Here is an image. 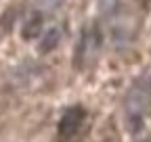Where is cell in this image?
Instances as JSON below:
<instances>
[{
  "mask_svg": "<svg viewBox=\"0 0 151 142\" xmlns=\"http://www.w3.org/2000/svg\"><path fill=\"white\" fill-rule=\"evenodd\" d=\"M151 113V71L130 84L124 96V121L130 132H139Z\"/></svg>",
  "mask_w": 151,
  "mask_h": 142,
  "instance_id": "1",
  "label": "cell"
},
{
  "mask_svg": "<svg viewBox=\"0 0 151 142\" xmlns=\"http://www.w3.org/2000/svg\"><path fill=\"white\" fill-rule=\"evenodd\" d=\"M86 126V111L82 107H71L59 121V136L57 142H78Z\"/></svg>",
  "mask_w": 151,
  "mask_h": 142,
  "instance_id": "2",
  "label": "cell"
},
{
  "mask_svg": "<svg viewBox=\"0 0 151 142\" xmlns=\"http://www.w3.org/2000/svg\"><path fill=\"white\" fill-rule=\"evenodd\" d=\"M101 50V33L97 27H86L80 36L78 42V50H76V61L80 65H90L97 59Z\"/></svg>",
  "mask_w": 151,
  "mask_h": 142,
  "instance_id": "3",
  "label": "cell"
},
{
  "mask_svg": "<svg viewBox=\"0 0 151 142\" xmlns=\"http://www.w3.org/2000/svg\"><path fill=\"white\" fill-rule=\"evenodd\" d=\"M118 4H120V0H99V13L101 17H109L118 11Z\"/></svg>",
  "mask_w": 151,
  "mask_h": 142,
  "instance_id": "4",
  "label": "cell"
},
{
  "mask_svg": "<svg viewBox=\"0 0 151 142\" xmlns=\"http://www.w3.org/2000/svg\"><path fill=\"white\" fill-rule=\"evenodd\" d=\"M65 0H34V4L40 9L42 13H50V11H57Z\"/></svg>",
  "mask_w": 151,
  "mask_h": 142,
  "instance_id": "5",
  "label": "cell"
},
{
  "mask_svg": "<svg viewBox=\"0 0 151 142\" xmlns=\"http://www.w3.org/2000/svg\"><path fill=\"white\" fill-rule=\"evenodd\" d=\"M141 142H151V136H149V138H145V140H141Z\"/></svg>",
  "mask_w": 151,
  "mask_h": 142,
  "instance_id": "6",
  "label": "cell"
}]
</instances>
